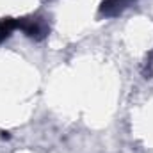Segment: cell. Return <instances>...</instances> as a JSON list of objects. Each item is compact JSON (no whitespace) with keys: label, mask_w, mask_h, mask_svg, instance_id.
<instances>
[{"label":"cell","mask_w":153,"mask_h":153,"mask_svg":"<svg viewBox=\"0 0 153 153\" xmlns=\"http://www.w3.org/2000/svg\"><path fill=\"white\" fill-rule=\"evenodd\" d=\"M18 29H22L29 38H34V39H43L46 34H48V29L46 25L41 22V20H18Z\"/></svg>","instance_id":"obj_1"},{"label":"cell","mask_w":153,"mask_h":153,"mask_svg":"<svg viewBox=\"0 0 153 153\" xmlns=\"http://www.w3.org/2000/svg\"><path fill=\"white\" fill-rule=\"evenodd\" d=\"M16 29H18V20H13V18L0 20V43L9 38L13 34V30H16Z\"/></svg>","instance_id":"obj_2"},{"label":"cell","mask_w":153,"mask_h":153,"mask_svg":"<svg viewBox=\"0 0 153 153\" xmlns=\"http://www.w3.org/2000/svg\"><path fill=\"white\" fill-rule=\"evenodd\" d=\"M126 2H128V0H105V2L102 4V13H103V14H114L119 9L125 7Z\"/></svg>","instance_id":"obj_3"}]
</instances>
